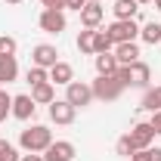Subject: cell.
Wrapping results in <instances>:
<instances>
[{"instance_id": "1", "label": "cell", "mask_w": 161, "mask_h": 161, "mask_svg": "<svg viewBox=\"0 0 161 161\" xmlns=\"http://www.w3.org/2000/svg\"><path fill=\"white\" fill-rule=\"evenodd\" d=\"M50 142H53V133H50V127H43V124H31L28 130L19 133V146L25 149V152H34V155L47 152Z\"/></svg>"}, {"instance_id": "2", "label": "cell", "mask_w": 161, "mask_h": 161, "mask_svg": "<svg viewBox=\"0 0 161 161\" xmlns=\"http://www.w3.org/2000/svg\"><path fill=\"white\" fill-rule=\"evenodd\" d=\"M90 87H93V99H102V102H115L124 93V84L115 75H96V80Z\"/></svg>"}, {"instance_id": "3", "label": "cell", "mask_w": 161, "mask_h": 161, "mask_svg": "<svg viewBox=\"0 0 161 161\" xmlns=\"http://www.w3.org/2000/svg\"><path fill=\"white\" fill-rule=\"evenodd\" d=\"M105 34L112 37V43H127V40L140 37V25H136V19H115L105 28Z\"/></svg>"}, {"instance_id": "4", "label": "cell", "mask_w": 161, "mask_h": 161, "mask_svg": "<svg viewBox=\"0 0 161 161\" xmlns=\"http://www.w3.org/2000/svg\"><path fill=\"white\" fill-rule=\"evenodd\" d=\"M65 99L71 102L75 108H84V105L93 102V87L84 84V80H71V84L65 87Z\"/></svg>"}, {"instance_id": "5", "label": "cell", "mask_w": 161, "mask_h": 161, "mask_svg": "<svg viewBox=\"0 0 161 161\" xmlns=\"http://www.w3.org/2000/svg\"><path fill=\"white\" fill-rule=\"evenodd\" d=\"M75 115H78V108L68 99H53L50 102V121H53V124L68 127V124H75Z\"/></svg>"}, {"instance_id": "6", "label": "cell", "mask_w": 161, "mask_h": 161, "mask_svg": "<svg viewBox=\"0 0 161 161\" xmlns=\"http://www.w3.org/2000/svg\"><path fill=\"white\" fill-rule=\"evenodd\" d=\"M56 62H59V50L53 43H37L31 50V65H37V68H53Z\"/></svg>"}, {"instance_id": "7", "label": "cell", "mask_w": 161, "mask_h": 161, "mask_svg": "<svg viewBox=\"0 0 161 161\" xmlns=\"http://www.w3.org/2000/svg\"><path fill=\"white\" fill-rule=\"evenodd\" d=\"M37 22H40V28H43L47 34H59V31H65V25H68L62 9H43Z\"/></svg>"}, {"instance_id": "8", "label": "cell", "mask_w": 161, "mask_h": 161, "mask_svg": "<svg viewBox=\"0 0 161 161\" xmlns=\"http://www.w3.org/2000/svg\"><path fill=\"white\" fill-rule=\"evenodd\" d=\"M43 161H75V146L68 140H56L47 146L43 152Z\"/></svg>"}, {"instance_id": "9", "label": "cell", "mask_w": 161, "mask_h": 161, "mask_svg": "<svg viewBox=\"0 0 161 161\" xmlns=\"http://www.w3.org/2000/svg\"><path fill=\"white\" fill-rule=\"evenodd\" d=\"M102 16H105V6H102L99 0H87V6L80 9V25L84 28H99Z\"/></svg>"}, {"instance_id": "10", "label": "cell", "mask_w": 161, "mask_h": 161, "mask_svg": "<svg viewBox=\"0 0 161 161\" xmlns=\"http://www.w3.org/2000/svg\"><path fill=\"white\" fill-rule=\"evenodd\" d=\"M34 112H37V102L31 99L28 93H19V96H13V118L28 121V118H34Z\"/></svg>"}, {"instance_id": "11", "label": "cell", "mask_w": 161, "mask_h": 161, "mask_svg": "<svg viewBox=\"0 0 161 161\" xmlns=\"http://www.w3.org/2000/svg\"><path fill=\"white\" fill-rule=\"evenodd\" d=\"M130 140L136 149H149L152 140H155V130H152V124L149 121H140V124H133V130H130Z\"/></svg>"}, {"instance_id": "12", "label": "cell", "mask_w": 161, "mask_h": 161, "mask_svg": "<svg viewBox=\"0 0 161 161\" xmlns=\"http://www.w3.org/2000/svg\"><path fill=\"white\" fill-rule=\"evenodd\" d=\"M115 59L118 65H133V62L140 59V47H136V40H127V43H115Z\"/></svg>"}, {"instance_id": "13", "label": "cell", "mask_w": 161, "mask_h": 161, "mask_svg": "<svg viewBox=\"0 0 161 161\" xmlns=\"http://www.w3.org/2000/svg\"><path fill=\"white\" fill-rule=\"evenodd\" d=\"M71 80H75V68H71L68 62L59 59L53 68H50V84H62V87H68Z\"/></svg>"}, {"instance_id": "14", "label": "cell", "mask_w": 161, "mask_h": 161, "mask_svg": "<svg viewBox=\"0 0 161 161\" xmlns=\"http://www.w3.org/2000/svg\"><path fill=\"white\" fill-rule=\"evenodd\" d=\"M149 80H152V68L136 59L130 65V87H149Z\"/></svg>"}, {"instance_id": "15", "label": "cell", "mask_w": 161, "mask_h": 161, "mask_svg": "<svg viewBox=\"0 0 161 161\" xmlns=\"http://www.w3.org/2000/svg\"><path fill=\"white\" fill-rule=\"evenodd\" d=\"M19 78V62L16 56H0V84H13Z\"/></svg>"}, {"instance_id": "16", "label": "cell", "mask_w": 161, "mask_h": 161, "mask_svg": "<svg viewBox=\"0 0 161 161\" xmlns=\"http://www.w3.org/2000/svg\"><path fill=\"white\" fill-rule=\"evenodd\" d=\"M78 50L87 56H96V28H84L78 34Z\"/></svg>"}, {"instance_id": "17", "label": "cell", "mask_w": 161, "mask_h": 161, "mask_svg": "<svg viewBox=\"0 0 161 161\" xmlns=\"http://www.w3.org/2000/svg\"><path fill=\"white\" fill-rule=\"evenodd\" d=\"M31 99L37 102V105H50V102L56 99V90H53V84L47 80V84H37V87H31Z\"/></svg>"}, {"instance_id": "18", "label": "cell", "mask_w": 161, "mask_h": 161, "mask_svg": "<svg viewBox=\"0 0 161 161\" xmlns=\"http://www.w3.org/2000/svg\"><path fill=\"white\" fill-rule=\"evenodd\" d=\"M121 65L115 59V53H96V75H115Z\"/></svg>"}, {"instance_id": "19", "label": "cell", "mask_w": 161, "mask_h": 161, "mask_svg": "<svg viewBox=\"0 0 161 161\" xmlns=\"http://www.w3.org/2000/svg\"><path fill=\"white\" fill-rule=\"evenodd\" d=\"M115 19H136V13H140V3L136 0H115Z\"/></svg>"}, {"instance_id": "20", "label": "cell", "mask_w": 161, "mask_h": 161, "mask_svg": "<svg viewBox=\"0 0 161 161\" xmlns=\"http://www.w3.org/2000/svg\"><path fill=\"white\" fill-rule=\"evenodd\" d=\"M140 40L155 47V43L161 40V25H158V22H146V25L140 28Z\"/></svg>"}, {"instance_id": "21", "label": "cell", "mask_w": 161, "mask_h": 161, "mask_svg": "<svg viewBox=\"0 0 161 161\" xmlns=\"http://www.w3.org/2000/svg\"><path fill=\"white\" fill-rule=\"evenodd\" d=\"M142 108H146V112H161V84H158V87H152V90H146V96H142Z\"/></svg>"}, {"instance_id": "22", "label": "cell", "mask_w": 161, "mask_h": 161, "mask_svg": "<svg viewBox=\"0 0 161 161\" xmlns=\"http://www.w3.org/2000/svg\"><path fill=\"white\" fill-rule=\"evenodd\" d=\"M25 80H28L31 87L47 84V80H50V68H37V65H31V68H28V75H25Z\"/></svg>"}, {"instance_id": "23", "label": "cell", "mask_w": 161, "mask_h": 161, "mask_svg": "<svg viewBox=\"0 0 161 161\" xmlns=\"http://www.w3.org/2000/svg\"><path fill=\"white\" fill-rule=\"evenodd\" d=\"M115 152H118L121 158H130V155L136 152V146H133V140H130V133H124V136L115 142Z\"/></svg>"}, {"instance_id": "24", "label": "cell", "mask_w": 161, "mask_h": 161, "mask_svg": "<svg viewBox=\"0 0 161 161\" xmlns=\"http://www.w3.org/2000/svg\"><path fill=\"white\" fill-rule=\"evenodd\" d=\"M0 161H22V155L16 152V146L6 140H0Z\"/></svg>"}, {"instance_id": "25", "label": "cell", "mask_w": 161, "mask_h": 161, "mask_svg": "<svg viewBox=\"0 0 161 161\" xmlns=\"http://www.w3.org/2000/svg\"><path fill=\"white\" fill-rule=\"evenodd\" d=\"M16 50H19L16 37H9V34H0V56H16Z\"/></svg>"}, {"instance_id": "26", "label": "cell", "mask_w": 161, "mask_h": 161, "mask_svg": "<svg viewBox=\"0 0 161 161\" xmlns=\"http://www.w3.org/2000/svg\"><path fill=\"white\" fill-rule=\"evenodd\" d=\"M9 115H13V96L6 90H0V121H6Z\"/></svg>"}, {"instance_id": "27", "label": "cell", "mask_w": 161, "mask_h": 161, "mask_svg": "<svg viewBox=\"0 0 161 161\" xmlns=\"http://www.w3.org/2000/svg\"><path fill=\"white\" fill-rule=\"evenodd\" d=\"M112 50H115L112 37H108L105 31H96V53H112Z\"/></svg>"}, {"instance_id": "28", "label": "cell", "mask_w": 161, "mask_h": 161, "mask_svg": "<svg viewBox=\"0 0 161 161\" xmlns=\"http://www.w3.org/2000/svg\"><path fill=\"white\" fill-rule=\"evenodd\" d=\"M43 9H65V0H40Z\"/></svg>"}, {"instance_id": "29", "label": "cell", "mask_w": 161, "mask_h": 161, "mask_svg": "<svg viewBox=\"0 0 161 161\" xmlns=\"http://www.w3.org/2000/svg\"><path fill=\"white\" fill-rule=\"evenodd\" d=\"M149 124H152L155 133H161V112H152V121H149Z\"/></svg>"}, {"instance_id": "30", "label": "cell", "mask_w": 161, "mask_h": 161, "mask_svg": "<svg viewBox=\"0 0 161 161\" xmlns=\"http://www.w3.org/2000/svg\"><path fill=\"white\" fill-rule=\"evenodd\" d=\"M65 6H68V9H84V6H87V0H65Z\"/></svg>"}, {"instance_id": "31", "label": "cell", "mask_w": 161, "mask_h": 161, "mask_svg": "<svg viewBox=\"0 0 161 161\" xmlns=\"http://www.w3.org/2000/svg\"><path fill=\"white\" fill-rule=\"evenodd\" d=\"M149 161H161V149H149Z\"/></svg>"}, {"instance_id": "32", "label": "cell", "mask_w": 161, "mask_h": 161, "mask_svg": "<svg viewBox=\"0 0 161 161\" xmlns=\"http://www.w3.org/2000/svg\"><path fill=\"white\" fill-rule=\"evenodd\" d=\"M22 161H43V155H34V152H28V155H22Z\"/></svg>"}, {"instance_id": "33", "label": "cell", "mask_w": 161, "mask_h": 161, "mask_svg": "<svg viewBox=\"0 0 161 161\" xmlns=\"http://www.w3.org/2000/svg\"><path fill=\"white\" fill-rule=\"evenodd\" d=\"M3 3H22V0H3Z\"/></svg>"}, {"instance_id": "34", "label": "cell", "mask_w": 161, "mask_h": 161, "mask_svg": "<svg viewBox=\"0 0 161 161\" xmlns=\"http://www.w3.org/2000/svg\"><path fill=\"white\" fill-rule=\"evenodd\" d=\"M136 3H152V0H136Z\"/></svg>"}, {"instance_id": "35", "label": "cell", "mask_w": 161, "mask_h": 161, "mask_svg": "<svg viewBox=\"0 0 161 161\" xmlns=\"http://www.w3.org/2000/svg\"><path fill=\"white\" fill-rule=\"evenodd\" d=\"M155 6H158V9H161V0H155Z\"/></svg>"}]
</instances>
